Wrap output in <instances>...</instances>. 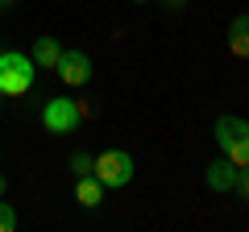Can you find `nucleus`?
I'll return each instance as SVG.
<instances>
[{
	"mask_svg": "<svg viewBox=\"0 0 249 232\" xmlns=\"http://www.w3.org/2000/svg\"><path fill=\"white\" fill-rule=\"evenodd\" d=\"M37 79V66L21 50H0V96H25Z\"/></svg>",
	"mask_w": 249,
	"mask_h": 232,
	"instance_id": "f257e3e1",
	"label": "nucleus"
},
{
	"mask_svg": "<svg viewBox=\"0 0 249 232\" xmlns=\"http://www.w3.org/2000/svg\"><path fill=\"white\" fill-rule=\"evenodd\" d=\"M216 145H220V153L237 170L249 166V120H241V116H220V120H216Z\"/></svg>",
	"mask_w": 249,
	"mask_h": 232,
	"instance_id": "f03ea898",
	"label": "nucleus"
},
{
	"mask_svg": "<svg viewBox=\"0 0 249 232\" xmlns=\"http://www.w3.org/2000/svg\"><path fill=\"white\" fill-rule=\"evenodd\" d=\"M133 153L124 149H104L96 153V166H91V174H96L100 182H104V191H116V187H129L133 182Z\"/></svg>",
	"mask_w": 249,
	"mask_h": 232,
	"instance_id": "7ed1b4c3",
	"label": "nucleus"
},
{
	"mask_svg": "<svg viewBox=\"0 0 249 232\" xmlns=\"http://www.w3.org/2000/svg\"><path fill=\"white\" fill-rule=\"evenodd\" d=\"M79 108H75V99H50V104L42 108V125L50 129V133H75V129H79Z\"/></svg>",
	"mask_w": 249,
	"mask_h": 232,
	"instance_id": "20e7f679",
	"label": "nucleus"
},
{
	"mask_svg": "<svg viewBox=\"0 0 249 232\" xmlns=\"http://www.w3.org/2000/svg\"><path fill=\"white\" fill-rule=\"evenodd\" d=\"M54 71H58V79L67 83V87H83V83L91 79V58L83 50H62L58 63H54Z\"/></svg>",
	"mask_w": 249,
	"mask_h": 232,
	"instance_id": "39448f33",
	"label": "nucleus"
},
{
	"mask_svg": "<svg viewBox=\"0 0 249 232\" xmlns=\"http://www.w3.org/2000/svg\"><path fill=\"white\" fill-rule=\"evenodd\" d=\"M204 179H208V187L216 191V195H229L232 187H237V166H232L229 158H216V162H208V170H204Z\"/></svg>",
	"mask_w": 249,
	"mask_h": 232,
	"instance_id": "423d86ee",
	"label": "nucleus"
},
{
	"mask_svg": "<svg viewBox=\"0 0 249 232\" xmlns=\"http://www.w3.org/2000/svg\"><path fill=\"white\" fill-rule=\"evenodd\" d=\"M75 203L88 207V212H96V207L104 203V182H100L96 174H83V179H75Z\"/></svg>",
	"mask_w": 249,
	"mask_h": 232,
	"instance_id": "0eeeda50",
	"label": "nucleus"
},
{
	"mask_svg": "<svg viewBox=\"0 0 249 232\" xmlns=\"http://www.w3.org/2000/svg\"><path fill=\"white\" fill-rule=\"evenodd\" d=\"M229 54L249 58V13H237L229 21Z\"/></svg>",
	"mask_w": 249,
	"mask_h": 232,
	"instance_id": "6e6552de",
	"label": "nucleus"
},
{
	"mask_svg": "<svg viewBox=\"0 0 249 232\" xmlns=\"http://www.w3.org/2000/svg\"><path fill=\"white\" fill-rule=\"evenodd\" d=\"M58 54H62V46H58V37H34V66H42V71H54V63H58Z\"/></svg>",
	"mask_w": 249,
	"mask_h": 232,
	"instance_id": "1a4fd4ad",
	"label": "nucleus"
},
{
	"mask_svg": "<svg viewBox=\"0 0 249 232\" xmlns=\"http://www.w3.org/2000/svg\"><path fill=\"white\" fill-rule=\"evenodd\" d=\"M67 166H71V174H75V179H83V174H91V166H96V153L75 149L71 158H67Z\"/></svg>",
	"mask_w": 249,
	"mask_h": 232,
	"instance_id": "9d476101",
	"label": "nucleus"
},
{
	"mask_svg": "<svg viewBox=\"0 0 249 232\" xmlns=\"http://www.w3.org/2000/svg\"><path fill=\"white\" fill-rule=\"evenodd\" d=\"M17 228V212H13V203H4V195H0V232H13Z\"/></svg>",
	"mask_w": 249,
	"mask_h": 232,
	"instance_id": "9b49d317",
	"label": "nucleus"
},
{
	"mask_svg": "<svg viewBox=\"0 0 249 232\" xmlns=\"http://www.w3.org/2000/svg\"><path fill=\"white\" fill-rule=\"evenodd\" d=\"M232 191L241 195V203H249V166L237 170V187H232Z\"/></svg>",
	"mask_w": 249,
	"mask_h": 232,
	"instance_id": "f8f14e48",
	"label": "nucleus"
},
{
	"mask_svg": "<svg viewBox=\"0 0 249 232\" xmlns=\"http://www.w3.org/2000/svg\"><path fill=\"white\" fill-rule=\"evenodd\" d=\"M162 9H170V13H183V9H187V0H162Z\"/></svg>",
	"mask_w": 249,
	"mask_h": 232,
	"instance_id": "ddd939ff",
	"label": "nucleus"
},
{
	"mask_svg": "<svg viewBox=\"0 0 249 232\" xmlns=\"http://www.w3.org/2000/svg\"><path fill=\"white\" fill-rule=\"evenodd\" d=\"M4 191H9V182H4V174H0V195H4Z\"/></svg>",
	"mask_w": 249,
	"mask_h": 232,
	"instance_id": "4468645a",
	"label": "nucleus"
},
{
	"mask_svg": "<svg viewBox=\"0 0 249 232\" xmlns=\"http://www.w3.org/2000/svg\"><path fill=\"white\" fill-rule=\"evenodd\" d=\"M0 9H13V0H0Z\"/></svg>",
	"mask_w": 249,
	"mask_h": 232,
	"instance_id": "2eb2a0df",
	"label": "nucleus"
},
{
	"mask_svg": "<svg viewBox=\"0 0 249 232\" xmlns=\"http://www.w3.org/2000/svg\"><path fill=\"white\" fill-rule=\"evenodd\" d=\"M137 4H145V0H137Z\"/></svg>",
	"mask_w": 249,
	"mask_h": 232,
	"instance_id": "dca6fc26",
	"label": "nucleus"
}]
</instances>
